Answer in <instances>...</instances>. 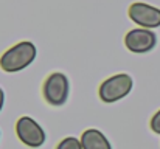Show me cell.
Listing matches in <instances>:
<instances>
[{"mask_svg": "<svg viewBox=\"0 0 160 149\" xmlns=\"http://www.w3.org/2000/svg\"><path fill=\"white\" fill-rule=\"evenodd\" d=\"M38 56V48L30 41L17 42L0 56V68L5 73H17L30 67Z\"/></svg>", "mask_w": 160, "mask_h": 149, "instance_id": "6da1fadb", "label": "cell"}, {"mask_svg": "<svg viewBox=\"0 0 160 149\" xmlns=\"http://www.w3.org/2000/svg\"><path fill=\"white\" fill-rule=\"evenodd\" d=\"M132 87H134V81H132L131 75L117 73V75L109 76L107 79H104L100 84L98 95H100V99L103 102L110 104V102H117V101L123 99L124 97H128L131 93Z\"/></svg>", "mask_w": 160, "mask_h": 149, "instance_id": "7a4b0ae2", "label": "cell"}, {"mask_svg": "<svg viewBox=\"0 0 160 149\" xmlns=\"http://www.w3.org/2000/svg\"><path fill=\"white\" fill-rule=\"evenodd\" d=\"M68 92H70L68 78L61 72L50 73L47 76V79L44 81L42 95L50 106H54V107L64 106L68 99Z\"/></svg>", "mask_w": 160, "mask_h": 149, "instance_id": "3957f363", "label": "cell"}, {"mask_svg": "<svg viewBox=\"0 0 160 149\" xmlns=\"http://www.w3.org/2000/svg\"><path fill=\"white\" fill-rule=\"evenodd\" d=\"M16 135L17 138L28 148L38 149L45 143V131L42 126L33 120L31 117H20L16 123Z\"/></svg>", "mask_w": 160, "mask_h": 149, "instance_id": "277c9868", "label": "cell"}, {"mask_svg": "<svg viewBox=\"0 0 160 149\" xmlns=\"http://www.w3.org/2000/svg\"><path fill=\"white\" fill-rule=\"evenodd\" d=\"M157 45V34L149 28H134L126 33L124 36V47L131 53H148L156 48Z\"/></svg>", "mask_w": 160, "mask_h": 149, "instance_id": "5b68a950", "label": "cell"}, {"mask_svg": "<svg viewBox=\"0 0 160 149\" xmlns=\"http://www.w3.org/2000/svg\"><path fill=\"white\" fill-rule=\"evenodd\" d=\"M128 16L135 25L142 28L154 30L160 27V9L145 2H134L128 9Z\"/></svg>", "mask_w": 160, "mask_h": 149, "instance_id": "8992f818", "label": "cell"}, {"mask_svg": "<svg viewBox=\"0 0 160 149\" xmlns=\"http://www.w3.org/2000/svg\"><path fill=\"white\" fill-rule=\"evenodd\" d=\"M82 149H112L107 137L98 129H87L79 137Z\"/></svg>", "mask_w": 160, "mask_h": 149, "instance_id": "52a82bcc", "label": "cell"}, {"mask_svg": "<svg viewBox=\"0 0 160 149\" xmlns=\"http://www.w3.org/2000/svg\"><path fill=\"white\" fill-rule=\"evenodd\" d=\"M56 149H82V145H81V140L76 137H65L64 140L58 143Z\"/></svg>", "mask_w": 160, "mask_h": 149, "instance_id": "ba28073f", "label": "cell"}, {"mask_svg": "<svg viewBox=\"0 0 160 149\" xmlns=\"http://www.w3.org/2000/svg\"><path fill=\"white\" fill-rule=\"evenodd\" d=\"M149 127H151V131H152L154 134L160 135V109L152 115L151 123H149Z\"/></svg>", "mask_w": 160, "mask_h": 149, "instance_id": "9c48e42d", "label": "cell"}, {"mask_svg": "<svg viewBox=\"0 0 160 149\" xmlns=\"http://www.w3.org/2000/svg\"><path fill=\"white\" fill-rule=\"evenodd\" d=\"M3 104H5V92H3V89L0 87V112H2V109H3Z\"/></svg>", "mask_w": 160, "mask_h": 149, "instance_id": "30bf717a", "label": "cell"}, {"mask_svg": "<svg viewBox=\"0 0 160 149\" xmlns=\"http://www.w3.org/2000/svg\"><path fill=\"white\" fill-rule=\"evenodd\" d=\"M0 137H2V132H0Z\"/></svg>", "mask_w": 160, "mask_h": 149, "instance_id": "8fae6325", "label": "cell"}]
</instances>
